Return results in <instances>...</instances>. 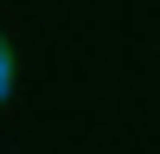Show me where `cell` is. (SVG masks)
<instances>
[{
	"mask_svg": "<svg viewBox=\"0 0 160 154\" xmlns=\"http://www.w3.org/2000/svg\"><path fill=\"white\" fill-rule=\"evenodd\" d=\"M7 90H13V51L0 45V96H7Z\"/></svg>",
	"mask_w": 160,
	"mask_h": 154,
	"instance_id": "1",
	"label": "cell"
}]
</instances>
